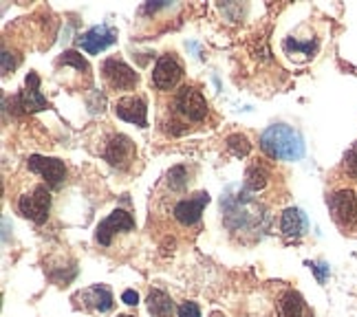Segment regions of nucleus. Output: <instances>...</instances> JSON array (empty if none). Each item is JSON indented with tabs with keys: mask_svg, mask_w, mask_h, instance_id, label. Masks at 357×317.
Returning a JSON list of instances; mask_svg holds the SVG:
<instances>
[{
	"mask_svg": "<svg viewBox=\"0 0 357 317\" xmlns=\"http://www.w3.org/2000/svg\"><path fill=\"white\" fill-rule=\"evenodd\" d=\"M210 203V194L208 192H199V194H195L192 199H183V201H178L174 205V218H176V223H181L185 227L190 225H195L201 220V214L205 210V205Z\"/></svg>",
	"mask_w": 357,
	"mask_h": 317,
	"instance_id": "10",
	"label": "nucleus"
},
{
	"mask_svg": "<svg viewBox=\"0 0 357 317\" xmlns=\"http://www.w3.org/2000/svg\"><path fill=\"white\" fill-rule=\"evenodd\" d=\"M315 42H298V40H284V49L287 51H300V53H305V55H311L315 51Z\"/></svg>",
	"mask_w": 357,
	"mask_h": 317,
	"instance_id": "22",
	"label": "nucleus"
},
{
	"mask_svg": "<svg viewBox=\"0 0 357 317\" xmlns=\"http://www.w3.org/2000/svg\"><path fill=\"white\" fill-rule=\"evenodd\" d=\"M260 150L276 161H300L307 153L302 134L287 123H273L260 134Z\"/></svg>",
	"mask_w": 357,
	"mask_h": 317,
	"instance_id": "1",
	"label": "nucleus"
},
{
	"mask_svg": "<svg viewBox=\"0 0 357 317\" xmlns=\"http://www.w3.org/2000/svg\"><path fill=\"white\" fill-rule=\"evenodd\" d=\"M278 317H305V300L298 291H287L280 297Z\"/></svg>",
	"mask_w": 357,
	"mask_h": 317,
	"instance_id": "17",
	"label": "nucleus"
},
{
	"mask_svg": "<svg viewBox=\"0 0 357 317\" xmlns=\"http://www.w3.org/2000/svg\"><path fill=\"white\" fill-rule=\"evenodd\" d=\"M344 168H347V172H349L351 176L357 178V141L351 146V150H349L347 157H344Z\"/></svg>",
	"mask_w": 357,
	"mask_h": 317,
	"instance_id": "23",
	"label": "nucleus"
},
{
	"mask_svg": "<svg viewBox=\"0 0 357 317\" xmlns=\"http://www.w3.org/2000/svg\"><path fill=\"white\" fill-rule=\"evenodd\" d=\"M135 157V146L126 134H113L106 144L104 159L115 168H126Z\"/></svg>",
	"mask_w": 357,
	"mask_h": 317,
	"instance_id": "12",
	"label": "nucleus"
},
{
	"mask_svg": "<svg viewBox=\"0 0 357 317\" xmlns=\"http://www.w3.org/2000/svg\"><path fill=\"white\" fill-rule=\"evenodd\" d=\"M183 77V66L178 64V60L174 55H161L155 64V71H153V84L159 91H170L178 84V79Z\"/></svg>",
	"mask_w": 357,
	"mask_h": 317,
	"instance_id": "9",
	"label": "nucleus"
},
{
	"mask_svg": "<svg viewBox=\"0 0 357 317\" xmlns=\"http://www.w3.org/2000/svg\"><path fill=\"white\" fill-rule=\"evenodd\" d=\"M117 42V29H113L111 24H98L91 26L86 33H82L77 38V45L91 55H98L106 51L108 47H113Z\"/></svg>",
	"mask_w": 357,
	"mask_h": 317,
	"instance_id": "8",
	"label": "nucleus"
},
{
	"mask_svg": "<svg viewBox=\"0 0 357 317\" xmlns=\"http://www.w3.org/2000/svg\"><path fill=\"white\" fill-rule=\"evenodd\" d=\"M309 267H311V271L315 273V278H318V282H324L326 280V275H328V267L324 265V263H309Z\"/></svg>",
	"mask_w": 357,
	"mask_h": 317,
	"instance_id": "26",
	"label": "nucleus"
},
{
	"mask_svg": "<svg viewBox=\"0 0 357 317\" xmlns=\"http://www.w3.org/2000/svg\"><path fill=\"white\" fill-rule=\"evenodd\" d=\"M102 75L108 84H111L113 88H119V91H130L139 84V75H137L132 68L119 58H108L102 64Z\"/></svg>",
	"mask_w": 357,
	"mask_h": 317,
	"instance_id": "6",
	"label": "nucleus"
},
{
	"mask_svg": "<svg viewBox=\"0 0 357 317\" xmlns=\"http://www.w3.org/2000/svg\"><path fill=\"white\" fill-rule=\"evenodd\" d=\"M106 106V98H104V93L100 91H93L91 93V98H89V108H91V113H102Z\"/></svg>",
	"mask_w": 357,
	"mask_h": 317,
	"instance_id": "25",
	"label": "nucleus"
},
{
	"mask_svg": "<svg viewBox=\"0 0 357 317\" xmlns=\"http://www.w3.org/2000/svg\"><path fill=\"white\" fill-rule=\"evenodd\" d=\"M176 315L178 317H201V309L197 302H183V304H178Z\"/></svg>",
	"mask_w": 357,
	"mask_h": 317,
	"instance_id": "24",
	"label": "nucleus"
},
{
	"mask_svg": "<svg viewBox=\"0 0 357 317\" xmlns=\"http://www.w3.org/2000/svg\"><path fill=\"white\" fill-rule=\"evenodd\" d=\"M119 317H135V315H119Z\"/></svg>",
	"mask_w": 357,
	"mask_h": 317,
	"instance_id": "30",
	"label": "nucleus"
},
{
	"mask_svg": "<svg viewBox=\"0 0 357 317\" xmlns=\"http://www.w3.org/2000/svg\"><path fill=\"white\" fill-rule=\"evenodd\" d=\"M18 95H20V102H22V110H24V113H38V110L49 108L47 98H43V95H40V77L33 71L26 75L24 91H20Z\"/></svg>",
	"mask_w": 357,
	"mask_h": 317,
	"instance_id": "13",
	"label": "nucleus"
},
{
	"mask_svg": "<svg viewBox=\"0 0 357 317\" xmlns=\"http://www.w3.org/2000/svg\"><path fill=\"white\" fill-rule=\"evenodd\" d=\"M166 7H170V3H166V0H155V3H148L144 9H146L148 13H153V11H157V9H166Z\"/></svg>",
	"mask_w": 357,
	"mask_h": 317,
	"instance_id": "29",
	"label": "nucleus"
},
{
	"mask_svg": "<svg viewBox=\"0 0 357 317\" xmlns=\"http://www.w3.org/2000/svg\"><path fill=\"white\" fill-rule=\"evenodd\" d=\"M121 302L128 307H137V302H139V295H137V291H132V288H126V291L121 293Z\"/></svg>",
	"mask_w": 357,
	"mask_h": 317,
	"instance_id": "28",
	"label": "nucleus"
},
{
	"mask_svg": "<svg viewBox=\"0 0 357 317\" xmlns=\"http://www.w3.org/2000/svg\"><path fill=\"white\" fill-rule=\"evenodd\" d=\"M26 165H29V170H31V172H36V174L43 176L51 190L62 187V183L66 181V165H64V161H60V159L33 155V157H29Z\"/></svg>",
	"mask_w": 357,
	"mask_h": 317,
	"instance_id": "5",
	"label": "nucleus"
},
{
	"mask_svg": "<svg viewBox=\"0 0 357 317\" xmlns=\"http://www.w3.org/2000/svg\"><path fill=\"white\" fill-rule=\"evenodd\" d=\"M132 229H135L132 216L126 210H115V212H111L102 220V223L98 225V229H95V240H98L100 245H104V247H108L115 233H119V231H132Z\"/></svg>",
	"mask_w": 357,
	"mask_h": 317,
	"instance_id": "7",
	"label": "nucleus"
},
{
	"mask_svg": "<svg viewBox=\"0 0 357 317\" xmlns=\"http://www.w3.org/2000/svg\"><path fill=\"white\" fill-rule=\"evenodd\" d=\"M18 212L33 220L36 225H43L47 223L49 212H51V192L45 185H38L33 187L29 194H22L18 201Z\"/></svg>",
	"mask_w": 357,
	"mask_h": 317,
	"instance_id": "3",
	"label": "nucleus"
},
{
	"mask_svg": "<svg viewBox=\"0 0 357 317\" xmlns=\"http://www.w3.org/2000/svg\"><path fill=\"white\" fill-rule=\"evenodd\" d=\"M168 185L174 192H183L188 187V172L183 165H174V168L168 172Z\"/></svg>",
	"mask_w": 357,
	"mask_h": 317,
	"instance_id": "20",
	"label": "nucleus"
},
{
	"mask_svg": "<svg viewBox=\"0 0 357 317\" xmlns=\"http://www.w3.org/2000/svg\"><path fill=\"white\" fill-rule=\"evenodd\" d=\"M227 150L234 157L243 159V157H247V155L252 153V144H250V139H247L245 134L236 132V134H229L227 137Z\"/></svg>",
	"mask_w": 357,
	"mask_h": 317,
	"instance_id": "19",
	"label": "nucleus"
},
{
	"mask_svg": "<svg viewBox=\"0 0 357 317\" xmlns=\"http://www.w3.org/2000/svg\"><path fill=\"white\" fill-rule=\"evenodd\" d=\"M148 313L153 317H172L174 315V302L168 293L159 291V288H153V291L148 293Z\"/></svg>",
	"mask_w": 357,
	"mask_h": 317,
	"instance_id": "16",
	"label": "nucleus"
},
{
	"mask_svg": "<svg viewBox=\"0 0 357 317\" xmlns=\"http://www.w3.org/2000/svg\"><path fill=\"white\" fill-rule=\"evenodd\" d=\"M13 68H16V60H13V55L5 49L3 51V75H9Z\"/></svg>",
	"mask_w": 357,
	"mask_h": 317,
	"instance_id": "27",
	"label": "nucleus"
},
{
	"mask_svg": "<svg viewBox=\"0 0 357 317\" xmlns=\"http://www.w3.org/2000/svg\"><path fill=\"white\" fill-rule=\"evenodd\" d=\"M269 181V172L265 165H260V163H254L247 168L245 172V190L247 192H260Z\"/></svg>",
	"mask_w": 357,
	"mask_h": 317,
	"instance_id": "18",
	"label": "nucleus"
},
{
	"mask_svg": "<svg viewBox=\"0 0 357 317\" xmlns=\"http://www.w3.org/2000/svg\"><path fill=\"white\" fill-rule=\"evenodd\" d=\"M309 229V220H307V214L298 210V208H289L282 212V218H280V231L284 236L289 238H300L305 236Z\"/></svg>",
	"mask_w": 357,
	"mask_h": 317,
	"instance_id": "14",
	"label": "nucleus"
},
{
	"mask_svg": "<svg viewBox=\"0 0 357 317\" xmlns=\"http://www.w3.org/2000/svg\"><path fill=\"white\" fill-rule=\"evenodd\" d=\"M79 297L84 300L86 307L100 311V313H108L113 309V293L106 284H93L86 288V291H82Z\"/></svg>",
	"mask_w": 357,
	"mask_h": 317,
	"instance_id": "15",
	"label": "nucleus"
},
{
	"mask_svg": "<svg viewBox=\"0 0 357 317\" xmlns=\"http://www.w3.org/2000/svg\"><path fill=\"white\" fill-rule=\"evenodd\" d=\"M60 64L75 66L77 71H84V73H89V71H91V68H89V62H86L84 58H82V55H79L77 51H66V53H62Z\"/></svg>",
	"mask_w": 357,
	"mask_h": 317,
	"instance_id": "21",
	"label": "nucleus"
},
{
	"mask_svg": "<svg viewBox=\"0 0 357 317\" xmlns=\"http://www.w3.org/2000/svg\"><path fill=\"white\" fill-rule=\"evenodd\" d=\"M174 106L190 121H203L208 117V102H205L201 91H197L195 86H183L178 91L174 98Z\"/></svg>",
	"mask_w": 357,
	"mask_h": 317,
	"instance_id": "4",
	"label": "nucleus"
},
{
	"mask_svg": "<svg viewBox=\"0 0 357 317\" xmlns=\"http://www.w3.org/2000/svg\"><path fill=\"white\" fill-rule=\"evenodd\" d=\"M328 210L342 229H353L357 225V194L353 190L344 187L333 192L328 196Z\"/></svg>",
	"mask_w": 357,
	"mask_h": 317,
	"instance_id": "2",
	"label": "nucleus"
},
{
	"mask_svg": "<svg viewBox=\"0 0 357 317\" xmlns=\"http://www.w3.org/2000/svg\"><path fill=\"white\" fill-rule=\"evenodd\" d=\"M115 115L128 123H135V126L146 128L148 126V106L144 98H137V95H130V98H121L115 104Z\"/></svg>",
	"mask_w": 357,
	"mask_h": 317,
	"instance_id": "11",
	"label": "nucleus"
}]
</instances>
